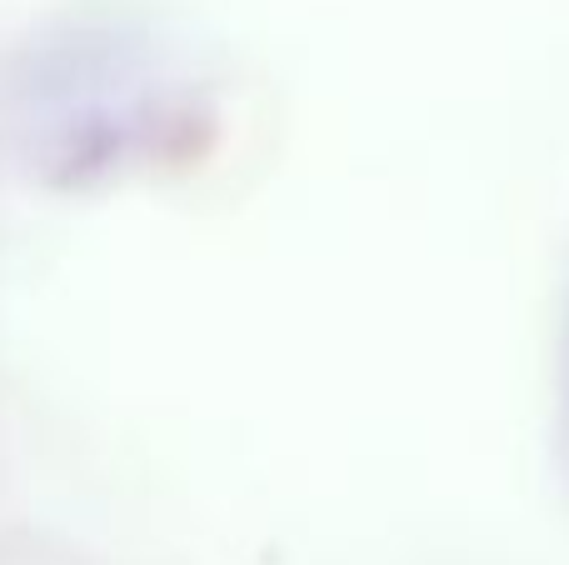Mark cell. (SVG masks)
Here are the masks:
<instances>
[{
    "label": "cell",
    "mask_w": 569,
    "mask_h": 565,
    "mask_svg": "<svg viewBox=\"0 0 569 565\" xmlns=\"http://www.w3.org/2000/svg\"><path fill=\"white\" fill-rule=\"evenodd\" d=\"M146 60L120 30H50L20 50L6 80L16 156L50 186L106 176L146 136Z\"/></svg>",
    "instance_id": "1"
}]
</instances>
